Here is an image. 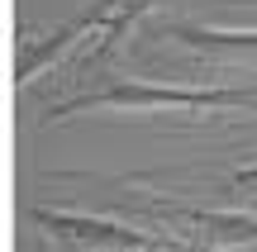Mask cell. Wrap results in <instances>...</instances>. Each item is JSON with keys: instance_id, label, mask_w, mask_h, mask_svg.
Instances as JSON below:
<instances>
[{"instance_id": "obj_1", "label": "cell", "mask_w": 257, "mask_h": 252, "mask_svg": "<svg viewBox=\"0 0 257 252\" xmlns=\"http://www.w3.org/2000/svg\"><path fill=\"white\" fill-rule=\"evenodd\" d=\"M224 100H243L238 91H157V86H110L100 95H81L72 100L62 114L72 110H91V105H224Z\"/></svg>"}, {"instance_id": "obj_2", "label": "cell", "mask_w": 257, "mask_h": 252, "mask_svg": "<svg viewBox=\"0 0 257 252\" xmlns=\"http://www.w3.org/2000/svg\"><path fill=\"white\" fill-rule=\"evenodd\" d=\"M43 224H53V228H67V233H76V238H95V243H128V247H148V238L128 233V228H119V224H100V219H67V214H43Z\"/></svg>"}, {"instance_id": "obj_3", "label": "cell", "mask_w": 257, "mask_h": 252, "mask_svg": "<svg viewBox=\"0 0 257 252\" xmlns=\"http://www.w3.org/2000/svg\"><path fill=\"white\" fill-rule=\"evenodd\" d=\"M181 43L191 48H257V34H224V29H181Z\"/></svg>"}]
</instances>
